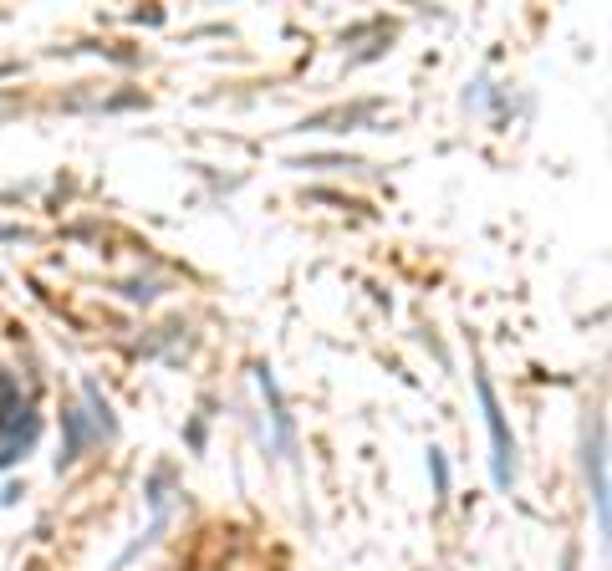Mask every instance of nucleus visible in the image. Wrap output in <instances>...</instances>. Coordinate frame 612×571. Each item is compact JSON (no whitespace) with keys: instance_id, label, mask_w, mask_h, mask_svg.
<instances>
[{"instance_id":"nucleus-1","label":"nucleus","mask_w":612,"mask_h":571,"mask_svg":"<svg viewBox=\"0 0 612 571\" xmlns=\"http://www.w3.org/2000/svg\"><path fill=\"white\" fill-rule=\"evenodd\" d=\"M480 398H485V414H490V434H496V480L506 485V480H510V469H506V455H510V444H506V424H500L496 393H490V383H485V377H480Z\"/></svg>"}]
</instances>
